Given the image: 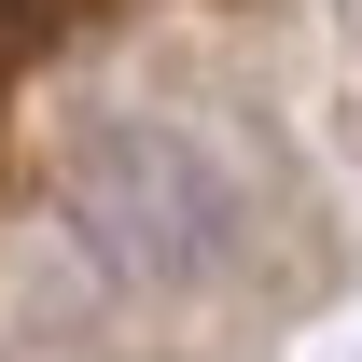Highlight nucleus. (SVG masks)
<instances>
[{
  "instance_id": "obj_1",
  "label": "nucleus",
  "mask_w": 362,
  "mask_h": 362,
  "mask_svg": "<svg viewBox=\"0 0 362 362\" xmlns=\"http://www.w3.org/2000/svg\"><path fill=\"white\" fill-rule=\"evenodd\" d=\"M70 209H84L98 265L139 279V293H195V279L237 265V237H251V195L209 139L181 126H98L84 168H70Z\"/></svg>"
}]
</instances>
